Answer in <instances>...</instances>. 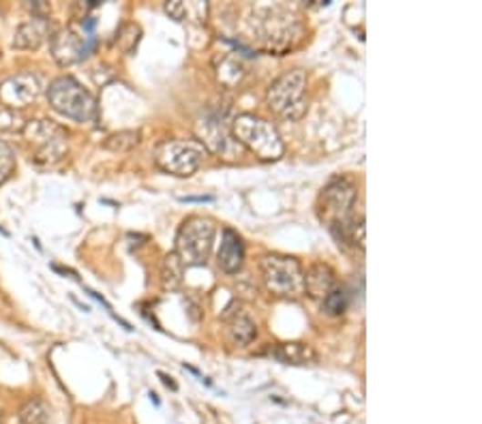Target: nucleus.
<instances>
[{
  "instance_id": "nucleus-23",
  "label": "nucleus",
  "mask_w": 482,
  "mask_h": 424,
  "mask_svg": "<svg viewBox=\"0 0 482 424\" xmlns=\"http://www.w3.org/2000/svg\"><path fill=\"white\" fill-rule=\"evenodd\" d=\"M15 163V150L5 139H0V185H5L14 176Z\"/></svg>"
},
{
  "instance_id": "nucleus-20",
  "label": "nucleus",
  "mask_w": 482,
  "mask_h": 424,
  "mask_svg": "<svg viewBox=\"0 0 482 424\" xmlns=\"http://www.w3.org/2000/svg\"><path fill=\"white\" fill-rule=\"evenodd\" d=\"M217 76L223 84H228V86H234V84L241 82V77L245 76V65L241 63V58L223 56L221 66H217Z\"/></svg>"
},
{
  "instance_id": "nucleus-15",
  "label": "nucleus",
  "mask_w": 482,
  "mask_h": 424,
  "mask_svg": "<svg viewBox=\"0 0 482 424\" xmlns=\"http://www.w3.org/2000/svg\"><path fill=\"white\" fill-rule=\"evenodd\" d=\"M337 288V275L328 264H313L304 272V294L311 298L324 300Z\"/></svg>"
},
{
  "instance_id": "nucleus-14",
  "label": "nucleus",
  "mask_w": 482,
  "mask_h": 424,
  "mask_svg": "<svg viewBox=\"0 0 482 424\" xmlns=\"http://www.w3.org/2000/svg\"><path fill=\"white\" fill-rule=\"evenodd\" d=\"M52 37V26L47 22V17H30L28 22H24L17 26L14 45L17 50H36L46 39Z\"/></svg>"
},
{
  "instance_id": "nucleus-2",
  "label": "nucleus",
  "mask_w": 482,
  "mask_h": 424,
  "mask_svg": "<svg viewBox=\"0 0 482 424\" xmlns=\"http://www.w3.org/2000/svg\"><path fill=\"white\" fill-rule=\"evenodd\" d=\"M231 137L236 139L238 146H245L260 161H277L285 153L277 126L255 114H238L231 120Z\"/></svg>"
},
{
  "instance_id": "nucleus-22",
  "label": "nucleus",
  "mask_w": 482,
  "mask_h": 424,
  "mask_svg": "<svg viewBox=\"0 0 482 424\" xmlns=\"http://www.w3.org/2000/svg\"><path fill=\"white\" fill-rule=\"evenodd\" d=\"M347 302H350L347 300V292L341 286H337L331 294L326 296L324 300H322V308H324L326 315H333V318H337V315L345 313Z\"/></svg>"
},
{
  "instance_id": "nucleus-27",
  "label": "nucleus",
  "mask_w": 482,
  "mask_h": 424,
  "mask_svg": "<svg viewBox=\"0 0 482 424\" xmlns=\"http://www.w3.org/2000/svg\"><path fill=\"white\" fill-rule=\"evenodd\" d=\"M150 401H152V403H155V405H157V408H159V399H157V395H155V392H150Z\"/></svg>"
},
{
  "instance_id": "nucleus-26",
  "label": "nucleus",
  "mask_w": 482,
  "mask_h": 424,
  "mask_svg": "<svg viewBox=\"0 0 482 424\" xmlns=\"http://www.w3.org/2000/svg\"><path fill=\"white\" fill-rule=\"evenodd\" d=\"M215 197H182V202H212Z\"/></svg>"
},
{
  "instance_id": "nucleus-28",
  "label": "nucleus",
  "mask_w": 482,
  "mask_h": 424,
  "mask_svg": "<svg viewBox=\"0 0 482 424\" xmlns=\"http://www.w3.org/2000/svg\"><path fill=\"white\" fill-rule=\"evenodd\" d=\"M0 424H3V414H0Z\"/></svg>"
},
{
  "instance_id": "nucleus-1",
  "label": "nucleus",
  "mask_w": 482,
  "mask_h": 424,
  "mask_svg": "<svg viewBox=\"0 0 482 424\" xmlns=\"http://www.w3.org/2000/svg\"><path fill=\"white\" fill-rule=\"evenodd\" d=\"M247 33L262 50L281 54L303 39V24L296 14L283 7L255 9L247 20Z\"/></svg>"
},
{
  "instance_id": "nucleus-5",
  "label": "nucleus",
  "mask_w": 482,
  "mask_h": 424,
  "mask_svg": "<svg viewBox=\"0 0 482 424\" xmlns=\"http://www.w3.org/2000/svg\"><path fill=\"white\" fill-rule=\"evenodd\" d=\"M266 106L283 120H301L307 114V74L294 69L277 77L266 90Z\"/></svg>"
},
{
  "instance_id": "nucleus-4",
  "label": "nucleus",
  "mask_w": 482,
  "mask_h": 424,
  "mask_svg": "<svg viewBox=\"0 0 482 424\" xmlns=\"http://www.w3.org/2000/svg\"><path fill=\"white\" fill-rule=\"evenodd\" d=\"M47 101L63 116L76 120V123H95L99 116L97 99L79 84L76 77L63 76L56 77L47 88Z\"/></svg>"
},
{
  "instance_id": "nucleus-7",
  "label": "nucleus",
  "mask_w": 482,
  "mask_h": 424,
  "mask_svg": "<svg viewBox=\"0 0 482 424\" xmlns=\"http://www.w3.org/2000/svg\"><path fill=\"white\" fill-rule=\"evenodd\" d=\"M212 240H215V223L200 215L187 217L176 234L174 253L182 266H204L212 251Z\"/></svg>"
},
{
  "instance_id": "nucleus-13",
  "label": "nucleus",
  "mask_w": 482,
  "mask_h": 424,
  "mask_svg": "<svg viewBox=\"0 0 482 424\" xmlns=\"http://www.w3.org/2000/svg\"><path fill=\"white\" fill-rule=\"evenodd\" d=\"M245 262V245L234 229L225 227L221 234V247L217 253V264L225 275H236Z\"/></svg>"
},
{
  "instance_id": "nucleus-16",
  "label": "nucleus",
  "mask_w": 482,
  "mask_h": 424,
  "mask_svg": "<svg viewBox=\"0 0 482 424\" xmlns=\"http://www.w3.org/2000/svg\"><path fill=\"white\" fill-rule=\"evenodd\" d=\"M228 319V337L230 341L236 345V348H247L255 341L258 337V326L249 315L236 311L231 315H223Z\"/></svg>"
},
{
  "instance_id": "nucleus-12",
  "label": "nucleus",
  "mask_w": 482,
  "mask_h": 424,
  "mask_svg": "<svg viewBox=\"0 0 482 424\" xmlns=\"http://www.w3.org/2000/svg\"><path fill=\"white\" fill-rule=\"evenodd\" d=\"M200 136L204 139V146H209L206 150H212V153L230 156L234 155V150L238 146V142L231 137V133L228 126H225L223 116H206L202 123H200Z\"/></svg>"
},
{
  "instance_id": "nucleus-18",
  "label": "nucleus",
  "mask_w": 482,
  "mask_h": 424,
  "mask_svg": "<svg viewBox=\"0 0 482 424\" xmlns=\"http://www.w3.org/2000/svg\"><path fill=\"white\" fill-rule=\"evenodd\" d=\"M182 275H185V266H182L179 256H176V253H168L166 259H163V264H161V286H163V289H169V292L179 289L180 283H182Z\"/></svg>"
},
{
  "instance_id": "nucleus-24",
  "label": "nucleus",
  "mask_w": 482,
  "mask_h": 424,
  "mask_svg": "<svg viewBox=\"0 0 482 424\" xmlns=\"http://www.w3.org/2000/svg\"><path fill=\"white\" fill-rule=\"evenodd\" d=\"M24 126H26V120L17 110H7L5 107L3 112H0V131H7V133H22Z\"/></svg>"
},
{
  "instance_id": "nucleus-19",
  "label": "nucleus",
  "mask_w": 482,
  "mask_h": 424,
  "mask_svg": "<svg viewBox=\"0 0 482 424\" xmlns=\"http://www.w3.org/2000/svg\"><path fill=\"white\" fill-rule=\"evenodd\" d=\"M20 422L22 424H50L52 411L41 399H30L22 405L20 409Z\"/></svg>"
},
{
  "instance_id": "nucleus-9",
  "label": "nucleus",
  "mask_w": 482,
  "mask_h": 424,
  "mask_svg": "<svg viewBox=\"0 0 482 424\" xmlns=\"http://www.w3.org/2000/svg\"><path fill=\"white\" fill-rule=\"evenodd\" d=\"M356 199H358L356 185H354L350 178L331 180V183L324 187V191H322L320 202H317L320 219L331 227V232H334V229H337L354 212Z\"/></svg>"
},
{
  "instance_id": "nucleus-8",
  "label": "nucleus",
  "mask_w": 482,
  "mask_h": 424,
  "mask_svg": "<svg viewBox=\"0 0 482 424\" xmlns=\"http://www.w3.org/2000/svg\"><path fill=\"white\" fill-rule=\"evenodd\" d=\"M262 278L272 296L279 298H298L304 294V272L298 259L279 253L262 257Z\"/></svg>"
},
{
  "instance_id": "nucleus-6",
  "label": "nucleus",
  "mask_w": 482,
  "mask_h": 424,
  "mask_svg": "<svg viewBox=\"0 0 482 424\" xmlns=\"http://www.w3.org/2000/svg\"><path fill=\"white\" fill-rule=\"evenodd\" d=\"M209 150L200 139H163L155 148V163L166 174L187 178L202 167Z\"/></svg>"
},
{
  "instance_id": "nucleus-11",
  "label": "nucleus",
  "mask_w": 482,
  "mask_h": 424,
  "mask_svg": "<svg viewBox=\"0 0 482 424\" xmlns=\"http://www.w3.org/2000/svg\"><path fill=\"white\" fill-rule=\"evenodd\" d=\"M41 93V82L35 74L11 76L0 84V103L7 110H22L33 103Z\"/></svg>"
},
{
  "instance_id": "nucleus-17",
  "label": "nucleus",
  "mask_w": 482,
  "mask_h": 424,
  "mask_svg": "<svg viewBox=\"0 0 482 424\" xmlns=\"http://www.w3.org/2000/svg\"><path fill=\"white\" fill-rule=\"evenodd\" d=\"M272 356L279 362H283V365H294V367L313 365V362H317L315 349L307 343H298V341L277 345L272 351Z\"/></svg>"
},
{
  "instance_id": "nucleus-25",
  "label": "nucleus",
  "mask_w": 482,
  "mask_h": 424,
  "mask_svg": "<svg viewBox=\"0 0 482 424\" xmlns=\"http://www.w3.org/2000/svg\"><path fill=\"white\" fill-rule=\"evenodd\" d=\"M159 378H161V379H163V384H166V386H169V388H172V390H176V384H174V381H172V378H168V375H166V373H159Z\"/></svg>"
},
{
  "instance_id": "nucleus-10",
  "label": "nucleus",
  "mask_w": 482,
  "mask_h": 424,
  "mask_svg": "<svg viewBox=\"0 0 482 424\" xmlns=\"http://www.w3.org/2000/svg\"><path fill=\"white\" fill-rule=\"evenodd\" d=\"M52 56L56 58L58 65H73L79 63L95 50V35L87 33V30H79L76 26L63 28L58 33H54L52 37Z\"/></svg>"
},
{
  "instance_id": "nucleus-21",
  "label": "nucleus",
  "mask_w": 482,
  "mask_h": 424,
  "mask_svg": "<svg viewBox=\"0 0 482 424\" xmlns=\"http://www.w3.org/2000/svg\"><path fill=\"white\" fill-rule=\"evenodd\" d=\"M139 131L136 129H129V131H118V133H114V136H109L106 139V144H103V146H106L108 150H114V153H127V150H131V148H136L138 144H139Z\"/></svg>"
},
{
  "instance_id": "nucleus-3",
  "label": "nucleus",
  "mask_w": 482,
  "mask_h": 424,
  "mask_svg": "<svg viewBox=\"0 0 482 424\" xmlns=\"http://www.w3.org/2000/svg\"><path fill=\"white\" fill-rule=\"evenodd\" d=\"M22 139L28 148L30 161L44 167L56 166L69 150V136L63 126L52 120H28L22 129Z\"/></svg>"
}]
</instances>
